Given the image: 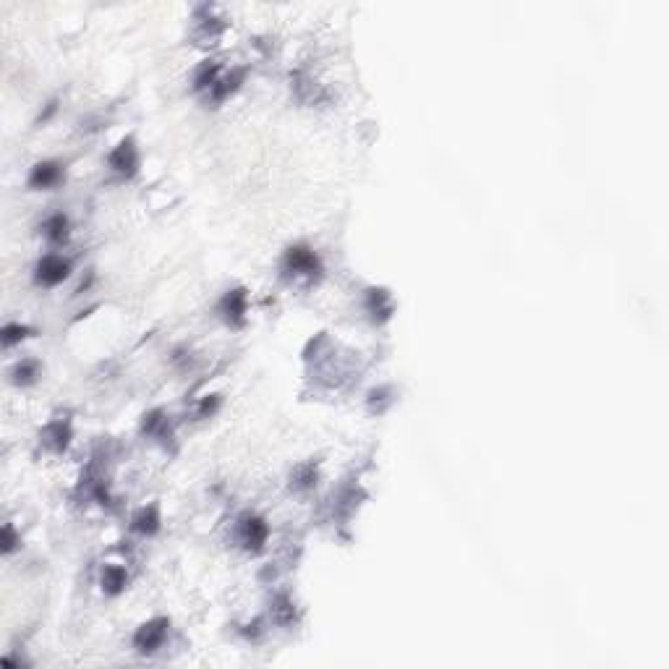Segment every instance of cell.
Returning a JSON list of instances; mask_svg holds the SVG:
<instances>
[{"mask_svg": "<svg viewBox=\"0 0 669 669\" xmlns=\"http://www.w3.org/2000/svg\"><path fill=\"white\" fill-rule=\"evenodd\" d=\"M267 539H269V525L264 518H259L254 513H246L238 520V541L243 544V549L259 552L264 549Z\"/></svg>", "mask_w": 669, "mask_h": 669, "instance_id": "cell-1", "label": "cell"}, {"mask_svg": "<svg viewBox=\"0 0 669 669\" xmlns=\"http://www.w3.org/2000/svg\"><path fill=\"white\" fill-rule=\"evenodd\" d=\"M168 627H170V622L165 617H155L144 622L134 633V648L139 653H155L157 648H163L165 638H168Z\"/></svg>", "mask_w": 669, "mask_h": 669, "instance_id": "cell-2", "label": "cell"}, {"mask_svg": "<svg viewBox=\"0 0 669 669\" xmlns=\"http://www.w3.org/2000/svg\"><path fill=\"white\" fill-rule=\"evenodd\" d=\"M139 160H141V157H139L136 141H134V139H123L110 152L107 165H110L112 173H118L123 178H131V175H136L139 170Z\"/></svg>", "mask_w": 669, "mask_h": 669, "instance_id": "cell-3", "label": "cell"}, {"mask_svg": "<svg viewBox=\"0 0 669 669\" xmlns=\"http://www.w3.org/2000/svg\"><path fill=\"white\" fill-rule=\"evenodd\" d=\"M71 272V262L63 259L60 254H47L37 262L35 267V280L45 288H52V285H60Z\"/></svg>", "mask_w": 669, "mask_h": 669, "instance_id": "cell-4", "label": "cell"}, {"mask_svg": "<svg viewBox=\"0 0 669 669\" xmlns=\"http://www.w3.org/2000/svg\"><path fill=\"white\" fill-rule=\"evenodd\" d=\"M285 269L293 275L314 277L319 272V257L309 246H291L285 251Z\"/></svg>", "mask_w": 669, "mask_h": 669, "instance_id": "cell-5", "label": "cell"}, {"mask_svg": "<svg viewBox=\"0 0 669 669\" xmlns=\"http://www.w3.org/2000/svg\"><path fill=\"white\" fill-rule=\"evenodd\" d=\"M246 311H249V296H246L243 288H233V291L225 293L223 301H220V314H223L225 322L233 327L246 322Z\"/></svg>", "mask_w": 669, "mask_h": 669, "instance_id": "cell-6", "label": "cell"}, {"mask_svg": "<svg viewBox=\"0 0 669 669\" xmlns=\"http://www.w3.org/2000/svg\"><path fill=\"white\" fill-rule=\"evenodd\" d=\"M63 173L66 170H63V165L58 160H42L29 173V186L32 189H52V186H58L60 180H63Z\"/></svg>", "mask_w": 669, "mask_h": 669, "instance_id": "cell-7", "label": "cell"}, {"mask_svg": "<svg viewBox=\"0 0 669 669\" xmlns=\"http://www.w3.org/2000/svg\"><path fill=\"white\" fill-rule=\"evenodd\" d=\"M131 528L136 533H141V536H155V533L160 531V513H157V507L155 505L141 507V510L131 518Z\"/></svg>", "mask_w": 669, "mask_h": 669, "instance_id": "cell-8", "label": "cell"}, {"mask_svg": "<svg viewBox=\"0 0 669 669\" xmlns=\"http://www.w3.org/2000/svg\"><path fill=\"white\" fill-rule=\"evenodd\" d=\"M126 583H129V573H126V567L107 565L103 570V591L107 593V596H118V593L126 588Z\"/></svg>", "mask_w": 669, "mask_h": 669, "instance_id": "cell-9", "label": "cell"}, {"mask_svg": "<svg viewBox=\"0 0 669 669\" xmlns=\"http://www.w3.org/2000/svg\"><path fill=\"white\" fill-rule=\"evenodd\" d=\"M69 231H71L69 217L60 215V212H58V215H50L42 223L45 238H50L52 243H66V240H69Z\"/></svg>", "mask_w": 669, "mask_h": 669, "instance_id": "cell-10", "label": "cell"}, {"mask_svg": "<svg viewBox=\"0 0 669 669\" xmlns=\"http://www.w3.org/2000/svg\"><path fill=\"white\" fill-rule=\"evenodd\" d=\"M37 377H40V363L35 359L18 361L16 366L11 369V379L16 385H32V382H37Z\"/></svg>", "mask_w": 669, "mask_h": 669, "instance_id": "cell-11", "label": "cell"}, {"mask_svg": "<svg viewBox=\"0 0 669 669\" xmlns=\"http://www.w3.org/2000/svg\"><path fill=\"white\" fill-rule=\"evenodd\" d=\"M71 439V426L63 424V421H55L45 429V442L52 447V450H66Z\"/></svg>", "mask_w": 669, "mask_h": 669, "instance_id": "cell-12", "label": "cell"}, {"mask_svg": "<svg viewBox=\"0 0 669 669\" xmlns=\"http://www.w3.org/2000/svg\"><path fill=\"white\" fill-rule=\"evenodd\" d=\"M220 76H223L220 66L206 60V63H202V66H199L197 76H194V86H197L199 92H202V89H206V92H209V89L217 84V78H220Z\"/></svg>", "mask_w": 669, "mask_h": 669, "instance_id": "cell-13", "label": "cell"}, {"mask_svg": "<svg viewBox=\"0 0 669 669\" xmlns=\"http://www.w3.org/2000/svg\"><path fill=\"white\" fill-rule=\"evenodd\" d=\"M293 617H296V610H293V601L285 596V593H280L275 601H272V619H275L277 625H291Z\"/></svg>", "mask_w": 669, "mask_h": 669, "instance_id": "cell-14", "label": "cell"}, {"mask_svg": "<svg viewBox=\"0 0 669 669\" xmlns=\"http://www.w3.org/2000/svg\"><path fill=\"white\" fill-rule=\"evenodd\" d=\"M369 311L374 314V319H387L392 314V303H390V296L385 291H369Z\"/></svg>", "mask_w": 669, "mask_h": 669, "instance_id": "cell-15", "label": "cell"}, {"mask_svg": "<svg viewBox=\"0 0 669 669\" xmlns=\"http://www.w3.org/2000/svg\"><path fill=\"white\" fill-rule=\"evenodd\" d=\"M317 484V468L314 465H301L298 471L293 473V489L306 491Z\"/></svg>", "mask_w": 669, "mask_h": 669, "instance_id": "cell-16", "label": "cell"}, {"mask_svg": "<svg viewBox=\"0 0 669 669\" xmlns=\"http://www.w3.org/2000/svg\"><path fill=\"white\" fill-rule=\"evenodd\" d=\"M26 334H29V327L18 325V322H8V325L3 327V345L11 348V345L21 343Z\"/></svg>", "mask_w": 669, "mask_h": 669, "instance_id": "cell-17", "label": "cell"}, {"mask_svg": "<svg viewBox=\"0 0 669 669\" xmlns=\"http://www.w3.org/2000/svg\"><path fill=\"white\" fill-rule=\"evenodd\" d=\"M18 544H21L18 533L13 531V525L6 523V525H3V554H11V552L18 547Z\"/></svg>", "mask_w": 669, "mask_h": 669, "instance_id": "cell-18", "label": "cell"}, {"mask_svg": "<svg viewBox=\"0 0 669 669\" xmlns=\"http://www.w3.org/2000/svg\"><path fill=\"white\" fill-rule=\"evenodd\" d=\"M215 408H217V397H204V400H202V405H199V416H202V419H206V416H212V413H215Z\"/></svg>", "mask_w": 669, "mask_h": 669, "instance_id": "cell-19", "label": "cell"}, {"mask_svg": "<svg viewBox=\"0 0 669 669\" xmlns=\"http://www.w3.org/2000/svg\"><path fill=\"white\" fill-rule=\"evenodd\" d=\"M55 110H58V103L52 100V103H47V110H45L42 115H40V120H42V123H45V120L50 118V115H52V112H55Z\"/></svg>", "mask_w": 669, "mask_h": 669, "instance_id": "cell-20", "label": "cell"}]
</instances>
